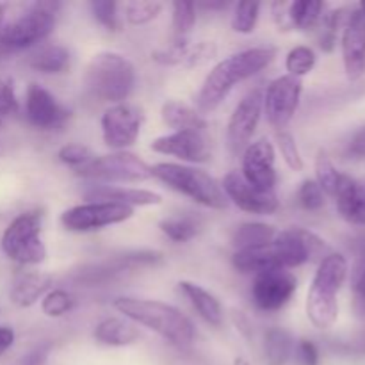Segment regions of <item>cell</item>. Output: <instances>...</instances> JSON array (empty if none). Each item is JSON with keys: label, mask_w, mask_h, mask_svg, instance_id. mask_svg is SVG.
Wrapping results in <instances>:
<instances>
[{"label": "cell", "mask_w": 365, "mask_h": 365, "mask_svg": "<svg viewBox=\"0 0 365 365\" xmlns=\"http://www.w3.org/2000/svg\"><path fill=\"white\" fill-rule=\"evenodd\" d=\"M274 57H277L274 46H252V48H245L221 59L207 73L196 95L195 109L203 116L214 113L235 86L260 73L264 68L273 63Z\"/></svg>", "instance_id": "6da1fadb"}, {"label": "cell", "mask_w": 365, "mask_h": 365, "mask_svg": "<svg viewBox=\"0 0 365 365\" xmlns=\"http://www.w3.org/2000/svg\"><path fill=\"white\" fill-rule=\"evenodd\" d=\"M59 2L0 4V53L39 45L56 27Z\"/></svg>", "instance_id": "7a4b0ae2"}, {"label": "cell", "mask_w": 365, "mask_h": 365, "mask_svg": "<svg viewBox=\"0 0 365 365\" xmlns=\"http://www.w3.org/2000/svg\"><path fill=\"white\" fill-rule=\"evenodd\" d=\"M114 309L123 314L125 319L148 328L177 348L191 346L196 337V328L192 321L170 303L120 296L114 299Z\"/></svg>", "instance_id": "3957f363"}, {"label": "cell", "mask_w": 365, "mask_h": 365, "mask_svg": "<svg viewBox=\"0 0 365 365\" xmlns=\"http://www.w3.org/2000/svg\"><path fill=\"white\" fill-rule=\"evenodd\" d=\"M135 81V66L128 57L118 52H98L86 66L82 84L89 96L114 106L130 96Z\"/></svg>", "instance_id": "277c9868"}, {"label": "cell", "mask_w": 365, "mask_h": 365, "mask_svg": "<svg viewBox=\"0 0 365 365\" xmlns=\"http://www.w3.org/2000/svg\"><path fill=\"white\" fill-rule=\"evenodd\" d=\"M348 278V260L341 253H330L317 266L307 294V317L317 330H328L339 317L337 294Z\"/></svg>", "instance_id": "5b68a950"}, {"label": "cell", "mask_w": 365, "mask_h": 365, "mask_svg": "<svg viewBox=\"0 0 365 365\" xmlns=\"http://www.w3.org/2000/svg\"><path fill=\"white\" fill-rule=\"evenodd\" d=\"M150 170L152 177H155L157 180L205 209L223 210L228 207V200L221 189V184H217L216 178L200 168L187 166V164L157 163L150 166Z\"/></svg>", "instance_id": "8992f818"}, {"label": "cell", "mask_w": 365, "mask_h": 365, "mask_svg": "<svg viewBox=\"0 0 365 365\" xmlns=\"http://www.w3.org/2000/svg\"><path fill=\"white\" fill-rule=\"evenodd\" d=\"M43 214L24 212L14 217L2 235V252L20 266H38L46 260V246L41 239Z\"/></svg>", "instance_id": "52a82bcc"}, {"label": "cell", "mask_w": 365, "mask_h": 365, "mask_svg": "<svg viewBox=\"0 0 365 365\" xmlns=\"http://www.w3.org/2000/svg\"><path fill=\"white\" fill-rule=\"evenodd\" d=\"M75 173L82 180L106 185L141 184V182L152 178V170H150L148 164L127 150L96 155L91 163L86 164Z\"/></svg>", "instance_id": "ba28073f"}, {"label": "cell", "mask_w": 365, "mask_h": 365, "mask_svg": "<svg viewBox=\"0 0 365 365\" xmlns=\"http://www.w3.org/2000/svg\"><path fill=\"white\" fill-rule=\"evenodd\" d=\"M134 210L132 207L113 202H88L64 210L61 214V225L68 232L86 234L123 223L134 216Z\"/></svg>", "instance_id": "9c48e42d"}, {"label": "cell", "mask_w": 365, "mask_h": 365, "mask_svg": "<svg viewBox=\"0 0 365 365\" xmlns=\"http://www.w3.org/2000/svg\"><path fill=\"white\" fill-rule=\"evenodd\" d=\"M163 262V255L159 252H128L123 255L109 257L106 260H100L96 264H88V266L81 267L75 271L70 277V282L77 285H86V287H93V285L106 284V282L113 280V278L121 277L125 273H130L134 269H141L146 266H157Z\"/></svg>", "instance_id": "30bf717a"}, {"label": "cell", "mask_w": 365, "mask_h": 365, "mask_svg": "<svg viewBox=\"0 0 365 365\" xmlns=\"http://www.w3.org/2000/svg\"><path fill=\"white\" fill-rule=\"evenodd\" d=\"M145 114L138 106L128 102L114 103L102 114V139L107 148L114 152H125L138 141L141 134Z\"/></svg>", "instance_id": "8fae6325"}, {"label": "cell", "mask_w": 365, "mask_h": 365, "mask_svg": "<svg viewBox=\"0 0 365 365\" xmlns=\"http://www.w3.org/2000/svg\"><path fill=\"white\" fill-rule=\"evenodd\" d=\"M302 93V78L282 75L271 81L269 86L264 89L262 98V110L267 118V123L278 132L284 130L298 110Z\"/></svg>", "instance_id": "7c38bea8"}, {"label": "cell", "mask_w": 365, "mask_h": 365, "mask_svg": "<svg viewBox=\"0 0 365 365\" xmlns=\"http://www.w3.org/2000/svg\"><path fill=\"white\" fill-rule=\"evenodd\" d=\"M264 89L255 88L239 100L227 125V146L232 155L245 152L262 118Z\"/></svg>", "instance_id": "4fadbf2b"}, {"label": "cell", "mask_w": 365, "mask_h": 365, "mask_svg": "<svg viewBox=\"0 0 365 365\" xmlns=\"http://www.w3.org/2000/svg\"><path fill=\"white\" fill-rule=\"evenodd\" d=\"M298 289V278L289 269H267L257 273L252 284V299L262 312L284 309Z\"/></svg>", "instance_id": "5bb4252c"}, {"label": "cell", "mask_w": 365, "mask_h": 365, "mask_svg": "<svg viewBox=\"0 0 365 365\" xmlns=\"http://www.w3.org/2000/svg\"><path fill=\"white\" fill-rule=\"evenodd\" d=\"M25 118L39 130H59L71 118V110L64 107L48 89L32 82L25 95Z\"/></svg>", "instance_id": "9a60e30c"}, {"label": "cell", "mask_w": 365, "mask_h": 365, "mask_svg": "<svg viewBox=\"0 0 365 365\" xmlns=\"http://www.w3.org/2000/svg\"><path fill=\"white\" fill-rule=\"evenodd\" d=\"M274 160H277V152L269 139L260 138L250 143L242 152V178L260 191H274L278 180Z\"/></svg>", "instance_id": "2e32d148"}, {"label": "cell", "mask_w": 365, "mask_h": 365, "mask_svg": "<svg viewBox=\"0 0 365 365\" xmlns=\"http://www.w3.org/2000/svg\"><path fill=\"white\" fill-rule=\"evenodd\" d=\"M221 189L228 202L237 209L259 216H269L278 210V196L274 191H260L242 178L239 171H230L221 180Z\"/></svg>", "instance_id": "e0dca14e"}, {"label": "cell", "mask_w": 365, "mask_h": 365, "mask_svg": "<svg viewBox=\"0 0 365 365\" xmlns=\"http://www.w3.org/2000/svg\"><path fill=\"white\" fill-rule=\"evenodd\" d=\"M150 148L160 155L177 157L182 163L200 164L210 159V145L205 132L182 130L159 135L153 139Z\"/></svg>", "instance_id": "ac0fdd59"}, {"label": "cell", "mask_w": 365, "mask_h": 365, "mask_svg": "<svg viewBox=\"0 0 365 365\" xmlns=\"http://www.w3.org/2000/svg\"><path fill=\"white\" fill-rule=\"evenodd\" d=\"M342 61L349 81H356L365 71V14L355 9L348 16L342 34Z\"/></svg>", "instance_id": "d6986e66"}, {"label": "cell", "mask_w": 365, "mask_h": 365, "mask_svg": "<svg viewBox=\"0 0 365 365\" xmlns=\"http://www.w3.org/2000/svg\"><path fill=\"white\" fill-rule=\"evenodd\" d=\"M82 198L88 202H113L120 205L135 207H152L163 203V196L148 189H134L127 185H106V184H89L82 191Z\"/></svg>", "instance_id": "ffe728a7"}, {"label": "cell", "mask_w": 365, "mask_h": 365, "mask_svg": "<svg viewBox=\"0 0 365 365\" xmlns=\"http://www.w3.org/2000/svg\"><path fill=\"white\" fill-rule=\"evenodd\" d=\"M334 198L337 200L339 214L348 223L365 227V182L342 173Z\"/></svg>", "instance_id": "44dd1931"}, {"label": "cell", "mask_w": 365, "mask_h": 365, "mask_svg": "<svg viewBox=\"0 0 365 365\" xmlns=\"http://www.w3.org/2000/svg\"><path fill=\"white\" fill-rule=\"evenodd\" d=\"M53 277L48 273H39V271H20L14 277L11 285V302L14 305L27 309L32 307L39 298L46 294L52 287Z\"/></svg>", "instance_id": "7402d4cb"}, {"label": "cell", "mask_w": 365, "mask_h": 365, "mask_svg": "<svg viewBox=\"0 0 365 365\" xmlns=\"http://www.w3.org/2000/svg\"><path fill=\"white\" fill-rule=\"evenodd\" d=\"M93 337L96 342L109 348H125L141 339L138 324L121 317H106L95 327Z\"/></svg>", "instance_id": "603a6c76"}, {"label": "cell", "mask_w": 365, "mask_h": 365, "mask_svg": "<svg viewBox=\"0 0 365 365\" xmlns=\"http://www.w3.org/2000/svg\"><path fill=\"white\" fill-rule=\"evenodd\" d=\"M180 291L184 292L185 298L189 299V303L192 305V309L198 312V316L205 321L207 324L214 328H220L223 324L225 314L223 307H221L220 299L209 292L207 289H203L202 285L195 284V282L184 280L178 284Z\"/></svg>", "instance_id": "cb8c5ba5"}, {"label": "cell", "mask_w": 365, "mask_h": 365, "mask_svg": "<svg viewBox=\"0 0 365 365\" xmlns=\"http://www.w3.org/2000/svg\"><path fill=\"white\" fill-rule=\"evenodd\" d=\"M160 118L168 127L173 128V132H205L207 128L205 116L180 100H166L160 107Z\"/></svg>", "instance_id": "d4e9b609"}, {"label": "cell", "mask_w": 365, "mask_h": 365, "mask_svg": "<svg viewBox=\"0 0 365 365\" xmlns=\"http://www.w3.org/2000/svg\"><path fill=\"white\" fill-rule=\"evenodd\" d=\"M71 53L63 45H43L29 57V66L39 73L61 75L70 68Z\"/></svg>", "instance_id": "484cf974"}, {"label": "cell", "mask_w": 365, "mask_h": 365, "mask_svg": "<svg viewBox=\"0 0 365 365\" xmlns=\"http://www.w3.org/2000/svg\"><path fill=\"white\" fill-rule=\"evenodd\" d=\"M277 234L278 232L271 225L260 223V221H248V223H241L235 228L234 235H232V245H234L235 252L259 248V246L269 245L277 237Z\"/></svg>", "instance_id": "4316f807"}, {"label": "cell", "mask_w": 365, "mask_h": 365, "mask_svg": "<svg viewBox=\"0 0 365 365\" xmlns=\"http://www.w3.org/2000/svg\"><path fill=\"white\" fill-rule=\"evenodd\" d=\"M294 351V341L284 328H271L264 335V353L269 365H285Z\"/></svg>", "instance_id": "83f0119b"}, {"label": "cell", "mask_w": 365, "mask_h": 365, "mask_svg": "<svg viewBox=\"0 0 365 365\" xmlns=\"http://www.w3.org/2000/svg\"><path fill=\"white\" fill-rule=\"evenodd\" d=\"M324 4L319 0H296L289 2V18L292 29L298 31H312L319 25L323 18Z\"/></svg>", "instance_id": "f1b7e54d"}, {"label": "cell", "mask_w": 365, "mask_h": 365, "mask_svg": "<svg viewBox=\"0 0 365 365\" xmlns=\"http://www.w3.org/2000/svg\"><path fill=\"white\" fill-rule=\"evenodd\" d=\"M159 228L170 241L173 242H189L195 239L200 232L198 217L189 214H177V216L164 217L159 221Z\"/></svg>", "instance_id": "f546056e"}, {"label": "cell", "mask_w": 365, "mask_h": 365, "mask_svg": "<svg viewBox=\"0 0 365 365\" xmlns=\"http://www.w3.org/2000/svg\"><path fill=\"white\" fill-rule=\"evenodd\" d=\"M171 27H173V41H187L189 34L196 24V4L173 2L171 4Z\"/></svg>", "instance_id": "4dcf8cb0"}, {"label": "cell", "mask_w": 365, "mask_h": 365, "mask_svg": "<svg viewBox=\"0 0 365 365\" xmlns=\"http://www.w3.org/2000/svg\"><path fill=\"white\" fill-rule=\"evenodd\" d=\"M163 9L164 4L157 0H132L123 6V16L130 25H145L155 20Z\"/></svg>", "instance_id": "1f68e13d"}, {"label": "cell", "mask_w": 365, "mask_h": 365, "mask_svg": "<svg viewBox=\"0 0 365 365\" xmlns=\"http://www.w3.org/2000/svg\"><path fill=\"white\" fill-rule=\"evenodd\" d=\"M316 52L310 46L299 45L294 46L287 53V57H285V70H287V75H291V77L302 78L316 68Z\"/></svg>", "instance_id": "d6a6232c"}, {"label": "cell", "mask_w": 365, "mask_h": 365, "mask_svg": "<svg viewBox=\"0 0 365 365\" xmlns=\"http://www.w3.org/2000/svg\"><path fill=\"white\" fill-rule=\"evenodd\" d=\"M341 175L335 168V164L331 163V159L328 157L327 152L321 150L316 157V182L319 184V187L323 189V192L327 196H334L337 191L339 180H341Z\"/></svg>", "instance_id": "836d02e7"}, {"label": "cell", "mask_w": 365, "mask_h": 365, "mask_svg": "<svg viewBox=\"0 0 365 365\" xmlns=\"http://www.w3.org/2000/svg\"><path fill=\"white\" fill-rule=\"evenodd\" d=\"M75 307V298L64 289H52L41 299V310L48 317H63Z\"/></svg>", "instance_id": "e575fe53"}, {"label": "cell", "mask_w": 365, "mask_h": 365, "mask_svg": "<svg viewBox=\"0 0 365 365\" xmlns=\"http://www.w3.org/2000/svg\"><path fill=\"white\" fill-rule=\"evenodd\" d=\"M260 16L259 2H239L232 14V29L239 34H252Z\"/></svg>", "instance_id": "d590c367"}, {"label": "cell", "mask_w": 365, "mask_h": 365, "mask_svg": "<svg viewBox=\"0 0 365 365\" xmlns=\"http://www.w3.org/2000/svg\"><path fill=\"white\" fill-rule=\"evenodd\" d=\"M351 291H353V310L359 317L365 319V245L355 260L351 271Z\"/></svg>", "instance_id": "8d00e7d4"}, {"label": "cell", "mask_w": 365, "mask_h": 365, "mask_svg": "<svg viewBox=\"0 0 365 365\" xmlns=\"http://www.w3.org/2000/svg\"><path fill=\"white\" fill-rule=\"evenodd\" d=\"M217 56V45L216 41H198V43H189L187 50H185L184 63L182 68H200L209 64L214 57Z\"/></svg>", "instance_id": "74e56055"}, {"label": "cell", "mask_w": 365, "mask_h": 365, "mask_svg": "<svg viewBox=\"0 0 365 365\" xmlns=\"http://www.w3.org/2000/svg\"><path fill=\"white\" fill-rule=\"evenodd\" d=\"M344 21V9H334L330 13L323 14L319 25H321V34H319V46L324 52H331L335 48V39H337L339 27Z\"/></svg>", "instance_id": "f35d334b"}, {"label": "cell", "mask_w": 365, "mask_h": 365, "mask_svg": "<svg viewBox=\"0 0 365 365\" xmlns=\"http://www.w3.org/2000/svg\"><path fill=\"white\" fill-rule=\"evenodd\" d=\"M95 157L96 155L93 153V150L89 146L82 145V143H68V145L61 146L59 152H57V159L66 164V166L75 168V171L91 163Z\"/></svg>", "instance_id": "ab89813d"}, {"label": "cell", "mask_w": 365, "mask_h": 365, "mask_svg": "<svg viewBox=\"0 0 365 365\" xmlns=\"http://www.w3.org/2000/svg\"><path fill=\"white\" fill-rule=\"evenodd\" d=\"M298 203L302 205V209L309 210V212H316V210H321L324 207L327 195L314 178H307L298 189Z\"/></svg>", "instance_id": "60d3db41"}, {"label": "cell", "mask_w": 365, "mask_h": 365, "mask_svg": "<svg viewBox=\"0 0 365 365\" xmlns=\"http://www.w3.org/2000/svg\"><path fill=\"white\" fill-rule=\"evenodd\" d=\"M277 145L282 157H284V163L289 166V170L302 171L305 168V163H303L302 152H299L294 135L289 134L287 130L277 132Z\"/></svg>", "instance_id": "b9f144b4"}, {"label": "cell", "mask_w": 365, "mask_h": 365, "mask_svg": "<svg viewBox=\"0 0 365 365\" xmlns=\"http://www.w3.org/2000/svg\"><path fill=\"white\" fill-rule=\"evenodd\" d=\"M93 18L107 31H118L120 29V13H118V4L109 0H93L89 2Z\"/></svg>", "instance_id": "7bdbcfd3"}, {"label": "cell", "mask_w": 365, "mask_h": 365, "mask_svg": "<svg viewBox=\"0 0 365 365\" xmlns=\"http://www.w3.org/2000/svg\"><path fill=\"white\" fill-rule=\"evenodd\" d=\"M18 110L16 93H14L13 81L0 78V118H6Z\"/></svg>", "instance_id": "ee69618b"}, {"label": "cell", "mask_w": 365, "mask_h": 365, "mask_svg": "<svg viewBox=\"0 0 365 365\" xmlns=\"http://www.w3.org/2000/svg\"><path fill=\"white\" fill-rule=\"evenodd\" d=\"M296 353H298L299 362L303 365H319V349L309 339H302L296 346Z\"/></svg>", "instance_id": "f6af8a7d"}, {"label": "cell", "mask_w": 365, "mask_h": 365, "mask_svg": "<svg viewBox=\"0 0 365 365\" xmlns=\"http://www.w3.org/2000/svg\"><path fill=\"white\" fill-rule=\"evenodd\" d=\"M271 13H273V20L277 24L278 31H292L291 18H289V2H284V0H278L271 6Z\"/></svg>", "instance_id": "bcb514c9"}, {"label": "cell", "mask_w": 365, "mask_h": 365, "mask_svg": "<svg viewBox=\"0 0 365 365\" xmlns=\"http://www.w3.org/2000/svg\"><path fill=\"white\" fill-rule=\"evenodd\" d=\"M346 155L351 157V159H365V127L359 128L349 139Z\"/></svg>", "instance_id": "7dc6e473"}, {"label": "cell", "mask_w": 365, "mask_h": 365, "mask_svg": "<svg viewBox=\"0 0 365 365\" xmlns=\"http://www.w3.org/2000/svg\"><path fill=\"white\" fill-rule=\"evenodd\" d=\"M234 323H235V327H237L239 334L245 335L246 339H252L253 328H252V323H250V319L245 316V314L234 312Z\"/></svg>", "instance_id": "c3c4849f"}, {"label": "cell", "mask_w": 365, "mask_h": 365, "mask_svg": "<svg viewBox=\"0 0 365 365\" xmlns=\"http://www.w3.org/2000/svg\"><path fill=\"white\" fill-rule=\"evenodd\" d=\"M14 344V330L11 327H0V356Z\"/></svg>", "instance_id": "681fc988"}, {"label": "cell", "mask_w": 365, "mask_h": 365, "mask_svg": "<svg viewBox=\"0 0 365 365\" xmlns=\"http://www.w3.org/2000/svg\"><path fill=\"white\" fill-rule=\"evenodd\" d=\"M227 6H228L227 2H203V4H200V7H203V9H210V11L227 9Z\"/></svg>", "instance_id": "f907efd6"}, {"label": "cell", "mask_w": 365, "mask_h": 365, "mask_svg": "<svg viewBox=\"0 0 365 365\" xmlns=\"http://www.w3.org/2000/svg\"><path fill=\"white\" fill-rule=\"evenodd\" d=\"M234 365H250V362L245 359V356H237V359L234 360Z\"/></svg>", "instance_id": "816d5d0a"}, {"label": "cell", "mask_w": 365, "mask_h": 365, "mask_svg": "<svg viewBox=\"0 0 365 365\" xmlns=\"http://www.w3.org/2000/svg\"><path fill=\"white\" fill-rule=\"evenodd\" d=\"M359 9H360V11H362V13L365 14V2H362V4H360V7H359Z\"/></svg>", "instance_id": "f5cc1de1"}]
</instances>
